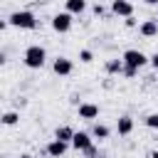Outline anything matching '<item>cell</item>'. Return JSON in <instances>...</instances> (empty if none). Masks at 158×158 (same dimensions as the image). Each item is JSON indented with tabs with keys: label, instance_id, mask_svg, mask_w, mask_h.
Returning a JSON list of instances; mask_svg holds the SVG:
<instances>
[{
	"label": "cell",
	"instance_id": "cell-1",
	"mask_svg": "<svg viewBox=\"0 0 158 158\" xmlns=\"http://www.w3.org/2000/svg\"><path fill=\"white\" fill-rule=\"evenodd\" d=\"M7 25L12 27H20V30H35L37 27V17L30 12V10H17L7 17Z\"/></svg>",
	"mask_w": 158,
	"mask_h": 158
},
{
	"label": "cell",
	"instance_id": "cell-2",
	"mask_svg": "<svg viewBox=\"0 0 158 158\" xmlns=\"http://www.w3.org/2000/svg\"><path fill=\"white\" fill-rule=\"evenodd\" d=\"M44 59H47L44 47L32 44V47H27V49H25V64H27L30 69H40V67H44Z\"/></svg>",
	"mask_w": 158,
	"mask_h": 158
},
{
	"label": "cell",
	"instance_id": "cell-3",
	"mask_svg": "<svg viewBox=\"0 0 158 158\" xmlns=\"http://www.w3.org/2000/svg\"><path fill=\"white\" fill-rule=\"evenodd\" d=\"M121 62L126 64V67H133V69H141L146 62H148V57L141 52V49H126L123 52V57H121Z\"/></svg>",
	"mask_w": 158,
	"mask_h": 158
},
{
	"label": "cell",
	"instance_id": "cell-4",
	"mask_svg": "<svg viewBox=\"0 0 158 158\" xmlns=\"http://www.w3.org/2000/svg\"><path fill=\"white\" fill-rule=\"evenodd\" d=\"M52 30L54 32H69L72 30V15L64 10V12H57L52 17Z\"/></svg>",
	"mask_w": 158,
	"mask_h": 158
},
{
	"label": "cell",
	"instance_id": "cell-5",
	"mask_svg": "<svg viewBox=\"0 0 158 158\" xmlns=\"http://www.w3.org/2000/svg\"><path fill=\"white\" fill-rule=\"evenodd\" d=\"M111 12L118 17H128V15H133V5L128 0H111Z\"/></svg>",
	"mask_w": 158,
	"mask_h": 158
},
{
	"label": "cell",
	"instance_id": "cell-6",
	"mask_svg": "<svg viewBox=\"0 0 158 158\" xmlns=\"http://www.w3.org/2000/svg\"><path fill=\"white\" fill-rule=\"evenodd\" d=\"M52 69H54V74H59V77H69L74 67H72V59H67V57H57L54 64H52Z\"/></svg>",
	"mask_w": 158,
	"mask_h": 158
},
{
	"label": "cell",
	"instance_id": "cell-7",
	"mask_svg": "<svg viewBox=\"0 0 158 158\" xmlns=\"http://www.w3.org/2000/svg\"><path fill=\"white\" fill-rule=\"evenodd\" d=\"M99 116V106L96 104H79V118H86V121H94Z\"/></svg>",
	"mask_w": 158,
	"mask_h": 158
},
{
	"label": "cell",
	"instance_id": "cell-8",
	"mask_svg": "<svg viewBox=\"0 0 158 158\" xmlns=\"http://www.w3.org/2000/svg\"><path fill=\"white\" fill-rule=\"evenodd\" d=\"M69 143H72L77 151H84L86 146H91V136H89V133H84V131H79V133L74 131V136H72V141H69Z\"/></svg>",
	"mask_w": 158,
	"mask_h": 158
},
{
	"label": "cell",
	"instance_id": "cell-9",
	"mask_svg": "<svg viewBox=\"0 0 158 158\" xmlns=\"http://www.w3.org/2000/svg\"><path fill=\"white\" fill-rule=\"evenodd\" d=\"M64 153H67V143H64V141L54 138L52 143H47V156H52V158H59V156H64Z\"/></svg>",
	"mask_w": 158,
	"mask_h": 158
},
{
	"label": "cell",
	"instance_id": "cell-10",
	"mask_svg": "<svg viewBox=\"0 0 158 158\" xmlns=\"http://www.w3.org/2000/svg\"><path fill=\"white\" fill-rule=\"evenodd\" d=\"M138 32H141L143 37H156V35H158V20H146V22H141Z\"/></svg>",
	"mask_w": 158,
	"mask_h": 158
},
{
	"label": "cell",
	"instance_id": "cell-11",
	"mask_svg": "<svg viewBox=\"0 0 158 158\" xmlns=\"http://www.w3.org/2000/svg\"><path fill=\"white\" fill-rule=\"evenodd\" d=\"M116 128H118V136H128L133 131V118L131 116H121L118 123H116Z\"/></svg>",
	"mask_w": 158,
	"mask_h": 158
},
{
	"label": "cell",
	"instance_id": "cell-12",
	"mask_svg": "<svg viewBox=\"0 0 158 158\" xmlns=\"http://www.w3.org/2000/svg\"><path fill=\"white\" fill-rule=\"evenodd\" d=\"M86 10V2L84 0H67V12L69 15H81Z\"/></svg>",
	"mask_w": 158,
	"mask_h": 158
},
{
	"label": "cell",
	"instance_id": "cell-13",
	"mask_svg": "<svg viewBox=\"0 0 158 158\" xmlns=\"http://www.w3.org/2000/svg\"><path fill=\"white\" fill-rule=\"evenodd\" d=\"M72 136H74V128H72V126H59V128L54 131V138H59V141H64V143H69Z\"/></svg>",
	"mask_w": 158,
	"mask_h": 158
},
{
	"label": "cell",
	"instance_id": "cell-14",
	"mask_svg": "<svg viewBox=\"0 0 158 158\" xmlns=\"http://www.w3.org/2000/svg\"><path fill=\"white\" fill-rule=\"evenodd\" d=\"M109 133H111V131H109V126H104V123H96V126L91 128V136H94V138H99V141L109 138Z\"/></svg>",
	"mask_w": 158,
	"mask_h": 158
},
{
	"label": "cell",
	"instance_id": "cell-15",
	"mask_svg": "<svg viewBox=\"0 0 158 158\" xmlns=\"http://www.w3.org/2000/svg\"><path fill=\"white\" fill-rule=\"evenodd\" d=\"M17 121H20V114L17 111H7V114L0 116V123H5V126H15Z\"/></svg>",
	"mask_w": 158,
	"mask_h": 158
},
{
	"label": "cell",
	"instance_id": "cell-16",
	"mask_svg": "<svg viewBox=\"0 0 158 158\" xmlns=\"http://www.w3.org/2000/svg\"><path fill=\"white\" fill-rule=\"evenodd\" d=\"M121 69H123V62L121 59H109L106 62V72L109 74H121Z\"/></svg>",
	"mask_w": 158,
	"mask_h": 158
},
{
	"label": "cell",
	"instance_id": "cell-17",
	"mask_svg": "<svg viewBox=\"0 0 158 158\" xmlns=\"http://www.w3.org/2000/svg\"><path fill=\"white\" fill-rule=\"evenodd\" d=\"M146 126L148 128H158V114H148L146 116Z\"/></svg>",
	"mask_w": 158,
	"mask_h": 158
},
{
	"label": "cell",
	"instance_id": "cell-18",
	"mask_svg": "<svg viewBox=\"0 0 158 158\" xmlns=\"http://www.w3.org/2000/svg\"><path fill=\"white\" fill-rule=\"evenodd\" d=\"M79 59H81V62H84V64H89V62H91V59H94V54H91V52H89V49H81V52H79Z\"/></svg>",
	"mask_w": 158,
	"mask_h": 158
},
{
	"label": "cell",
	"instance_id": "cell-19",
	"mask_svg": "<svg viewBox=\"0 0 158 158\" xmlns=\"http://www.w3.org/2000/svg\"><path fill=\"white\" fill-rule=\"evenodd\" d=\"M121 74H123V77H128V79H133V77L138 74V69H133V67H126V64H123V69H121Z\"/></svg>",
	"mask_w": 158,
	"mask_h": 158
},
{
	"label": "cell",
	"instance_id": "cell-20",
	"mask_svg": "<svg viewBox=\"0 0 158 158\" xmlns=\"http://www.w3.org/2000/svg\"><path fill=\"white\" fill-rule=\"evenodd\" d=\"M81 153H84L86 158H96V148H94V146H86V148H84Z\"/></svg>",
	"mask_w": 158,
	"mask_h": 158
},
{
	"label": "cell",
	"instance_id": "cell-21",
	"mask_svg": "<svg viewBox=\"0 0 158 158\" xmlns=\"http://www.w3.org/2000/svg\"><path fill=\"white\" fill-rule=\"evenodd\" d=\"M94 15H96V17H104V15H106L104 5H99V2H96V5H94Z\"/></svg>",
	"mask_w": 158,
	"mask_h": 158
},
{
	"label": "cell",
	"instance_id": "cell-22",
	"mask_svg": "<svg viewBox=\"0 0 158 158\" xmlns=\"http://www.w3.org/2000/svg\"><path fill=\"white\" fill-rule=\"evenodd\" d=\"M133 25H136V20H133V15H128L126 17V27H133Z\"/></svg>",
	"mask_w": 158,
	"mask_h": 158
},
{
	"label": "cell",
	"instance_id": "cell-23",
	"mask_svg": "<svg viewBox=\"0 0 158 158\" xmlns=\"http://www.w3.org/2000/svg\"><path fill=\"white\" fill-rule=\"evenodd\" d=\"M148 62H151V64H153V67H156V69H158V54H153V57H151V59H148Z\"/></svg>",
	"mask_w": 158,
	"mask_h": 158
},
{
	"label": "cell",
	"instance_id": "cell-24",
	"mask_svg": "<svg viewBox=\"0 0 158 158\" xmlns=\"http://www.w3.org/2000/svg\"><path fill=\"white\" fill-rule=\"evenodd\" d=\"M146 158H158V151H151V153H148Z\"/></svg>",
	"mask_w": 158,
	"mask_h": 158
},
{
	"label": "cell",
	"instance_id": "cell-25",
	"mask_svg": "<svg viewBox=\"0 0 158 158\" xmlns=\"http://www.w3.org/2000/svg\"><path fill=\"white\" fill-rule=\"evenodd\" d=\"M7 27V20H0V30H5Z\"/></svg>",
	"mask_w": 158,
	"mask_h": 158
},
{
	"label": "cell",
	"instance_id": "cell-26",
	"mask_svg": "<svg viewBox=\"0 0 158 158\" xmlns=\"http://www.w3.org/2000/svg\"><path fill=\"white\" fill-rule=\"evenodd\" d=\"M146 5H158V0H143Z\"/></svg>",
	"mask_w": 158,
	"mask_h": 158
},
{
	"label": "cell",
	"instance_id": "cell-27",
	"mask_svg": "<svg viewBox=\"0 0 158 158\" xmlns=\"http://www.w3.org/2000/svg\"><path fill=\"white\" fill-rule=\"evenodd\" d=\"M20 158H35V156H30V153H22V156H20Z\"/></svg>",
	"mask_w": 158,
	"mask_h": 158
}]
</instances>
